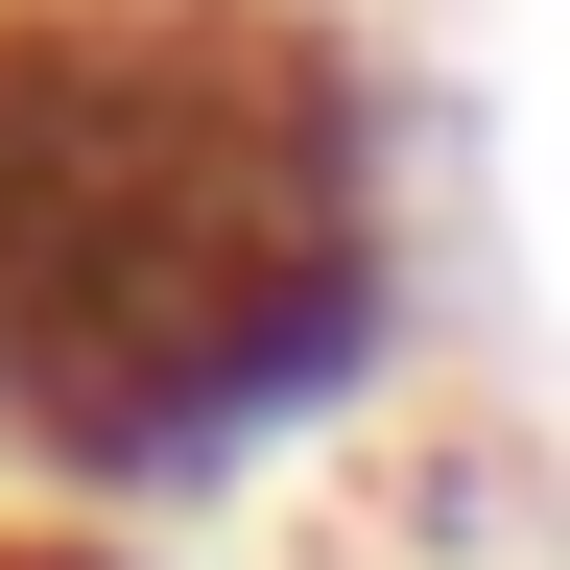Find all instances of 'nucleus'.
<instances>
[{
    "instance_id": "1",
    "label": "nucleus",
    "mask_w": 570,
    "mask_h": 570,
    "mask_svg": "<svg viewBox=\"0 0 570 570\" xmlns=\"http://www.w3.org/2000/svg\"><path fill=\"white\" fill-rule=\"evenodd\" d=\"M404 356V96L333 0H0V452L71 523L238 499Z\"/></svg>"
},
{
    "instance_id": "2",
    "label": "nucleus",
    "mask_w": 570,
    "mask_h": 570,
    "mask_svg": "<svg viewBox=\"0 0 570 570\" xmlns=\"http://www.w3.org/2000/svg\"><path fill=\"white\" fill-rule=\"evenodd\" d=\"M0 570H142L119 523H0Z\"/></svg>"
}]
</instances>
